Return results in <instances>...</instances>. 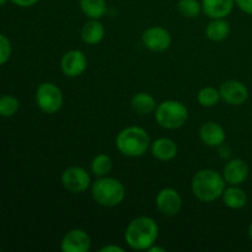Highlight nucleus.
<instances>
[{
    "mask_svg": "<svg viewBox=\"0 0 252 252\" xmlns=\"http://www.w3.org/2000/svg\"><path fill=\"white\" fill-rule=\"evenodd\" d=\"M158 103L154 96L148 93H138L130 100V107L137 115L147 116L155 111Z\"/></svg>",
    "mask_w": 252,
    "mask_h": 252,
    "instance_id": "obj_19",
    "label": "nucleus"
},
{
    "mask_svg": "<svg viewBox=\"0 0 252 252\" xmlns=\"http://www.w3.org/2000/svg\"><path fill=\"white\" fill-rule=\"evenodd\" d=\"M157 208L162 216L175 217L180 213L182 208V197L179 192L171 187H165L160 189L155 198Z\"/></svg>",
    "mask_w": 252,
    "mask_h": 252,
    "instance_id": "obj_8",
    "label": "nucleus"
},
{
    "mask_svg": "<svg viewBox=\"0 0 252 252\" xmlns=\"http://www.w3.org/2000/svg\"><path fill=\"white\" fill-rule=\"evenodd\" d=\"M11 1L20 7H30L36 5L38 0H11Z\"/></svg>",
    "mask_w": 252,
    "mask_h": 252,
    "instance_id": "obj_28",
    "label": "nucleus"
},
{
    "mask_svg": "<svg viewBox=\"0 0 252 252\" xmlns=\"http://www.w3.org/2000/svg\"><path fill=\"white\" fill-rule=\"evenodd\" d=\"M219 93H220L221 100L231 106L243 105L249 98L248 86L235 79H230V80L221 83Z\"/></svg>",
    "mask_w": 252,
    "mask_h": 252,
    "instance_id": "obj_10",
    "label": "nucleus"
},
{
    "mask_svg": "<svg viewBox=\"0 0 252 252\" xmlns=\"http://www.w3.org/2000/svg\"><path fill=\"white\" fill-rule=\"evenodd\" d=\"M150 137L147 130L138 126H129L121 130L116 137V148L128 158H140L150 149Z\"/></svg>",
    "mask_w": 252,
    "mask_h": 252,
    "instance_id": "obj_3",
    "label": "nucleus"
},
{
    "mask_svg": "<svg viewBox=\"0 0 252 252\" xmlns=\"http://www.w3.org/2000/svg\"><path fill=\"white\" fill-rule=\"evenodd\" d=\"M225 187L226 182L223 175L213 169L199 170L192 177V193L198 201L206 202V203L221 198Z\"/></svg>",
    "mask_w": 252,
    "mask_h": 252,
    "instance_id": "obj_2",
    "label": "nucleus"
},
{
    "mask_svg": "<svg viewBox=\"0 0 252 252\" xmlns=\"http://www.w3.org/2000/svg\"><path fill=\"white\" fill-rule=\"evenodd\" d=\"M221 175H223L226 185L240 186L248 180L249 166L243 159H231L225 164Z\"/></svg>",
    "mask_w": 252,
    "mask_h": 252,
    "instance_id": "obj_13",
    "label": "nucleus"
},
{
    "mask_svg": "<svg viewBox=\"0 0 252 252\" xmlns=\"http://www.w3.org/2000/svg\"><path fill=\"white\" fill-rule=\"evenodd\" d=\"M91 196L98 206L112 208L125 201L126 189L122 182L115 177H97L91 184Z\"/></svg>",
    "mask_w": 252,
    "mask_h": 252,
    "instance_id": "obj_4",
    "label": "nucleus"
},
{
    "mask_svg": "<svg viewBox=\"0 0 252 252\" xmlns=\"http://www.w3.org/2000/svg\"><path fill=\"white\" fill-rule=\"evenodd\" d=\"M142 42L152 52H164L171 46V34L165 27L152 26L142 34Z\"/></svg>",
    "mask_w": 252,
    "mask_h": 252,
    "instance_id": "obj_9",
    "label": "nucleus"
},
{
    "mask_svg": "<svg viewBox=\"0 0 252 252\" xmlns=\"http://www.w3.org/2000/svg\"><path fill=\"white\" fill-rule=\"evenodd\" d=\"M91 248V239L83 229H71L61 241L63 252H88Z\"/></svg>",
    "mask_w": 252,
    "mask_h": 252,
    "instance_id": "obj_12",
    "label": "nucleus"
},
{
    "mask_svg": "<svg viewBox=\"0 0 252 252\" xmlns=\"http://www.w3.org/2000/svg\"><path fill=\"white\" fill-rule=\"evenodd\" d=\"M224 206L230 209H241L248 203V194L240 186L229 185L221 194Z\"/></svg>",
    "mask_w": 252,
    "mask_h": 252,
    "instance_id": "obj_17",
    "label": "nucleus"
},
{
    "mask_svg": "<svg viewBox=\"0 0 252 252\" xmlns=\"http://www.w3.org/2000/svg\"><path fill=\"white\" fill-rule=\"evenodd\" d=\"M150 152L160 161H170L177 155V145L170 138H159L150 144Z\"/></svg>",
    "mask_w": 252,
    "mask_h": 252,
    "instance_id": "obj_16",
    "label": "nucleus"
},
{
    "mask_svg": "<svg viewBox=\"0 0 252 252\" xmlns=\"http://www.w3.org/2000/svg\"><path fill=\"white\" fill-rule=\"evenodd\" d=\"M112 166L113 161L107 154H98L91 161L90 169L96 177H103L110 174Z\"/></svg>",
    "mask_w": 252,
    "mask_h": 252,
    "instance_id": "obj_22",
    "label": "nucleus"
},
{
    "mask_svg": "<svg viewBox=\"0 0 252 252\" xmlns=\"http://www.w3.org/2000/svg\"><path fill=\"white\" fill-rule=\"evenodd\" d=\"M79 5L83 14L93 20H100L107 11L106 0H80Z\"/></svg>",
    "mask_w": 252,
    "mask_h": 252,
    "instance_id": "obj_21",
    "label": "nucleus"
},
{
    "mask_svg": "<svg viewBox=\"0 0 252 252\" xmlns=\"http://www.w3.org/2000/svg\"><path fill=\"white\" fill-rule=\"evenodd\" d=\"M147 251L149 252H165L164 248H159V246H155V244L153 246H150Z\"/></svg>",
    "mask_w": 252,
    "mask_h": 252,
    "instance_id": "obj_31",
    "label": "nucleus"
},
{
    "mask_svg": "<svg viewBox=\"0 0 252 252\" xmlns=\"http://www.w3.org/2000/svg\"><path fill=\"white\" fill-rule=\"evenodd\" d=\"M20 103L15 96L4 95L0 97V117L10 118L16 115Z\"/></svg>",
    "mask_w": 252,
    "mask_h": 252,
    "instance_id": "obj_25",
    "label": "nucleus"
},
{
    "mask_svg": "<svg viewBox=\"0 0 252 252\" xmlns=\"http://www.w3.org/2000/svg\"><path fill=\"white\" fill-rule=\"evenodd\" d=\"M177 10L186 19H196L202 12V2L198 0H179Z\"/></svg>",
    "mask_w": 252,
    "mask_h": 252,
    "instance_id": "obj_24",
    "label": "nucleus"
},
{
    "mask_svg": "<svg viewBox=\"0 0 252 252\" xmlns=\"http://www.w3.org/2000/svg\"><path fill=\"white\" fill-rule=\"evenodd\" d=\"M34 98H36V103L39 110L48 115L58 112L63 106L64 101L61 89L56 84L49 83V81L42 83L37 88Z\"/></svg>",
    "mask_w": 252,
    "mask_h": 252,
    "instance_id": "obj_6",
    "label": "nucleus"
},
{
    "mask_svg": "<svg viewBox=\"0 0 252 252\" xmlns=\"http://www.w3.org/2000/svg\"><path fill=\"white\" fill-rule=\"evenodd\" d=\"M218 148H219V154H220V157L223 158V159H228V158L230 157L231 150H230V148L228 147V145H225L223 143V144L219 145Z\"/></svg>",
    "mask_w": 252,
    "mask_h": 252,
    "instance_id": "obj_29",
    "label": "nucleus"
},
{
    "mask_svg": "<svg viewBox=\"0 0 252 252\" xmlns=\"http://www.w3.org/2000/svg\"><path fill=\"white\" fill-rule=\"evenodd\" d=\"M225 130L219 123L207 122L199 129V139L209 148H218L225 142Z\"/></svg>",
    "mask_w": 252,
    "mask_h": 252,
    "instance_id": "obj_14",
    "label": "nucleus"
},
{
    "mask_svg": "<svg viewBox=\"0 0 252 252\" xmlns=\"http://www.w3.org/2000/svg\"><path fill=\"white\" fill-rule=\"evenodd\" d=\"M159 238V226L157 221L147 216L133 219L125 231V240L130 249L137 251H147L154 245Z\"/></svg>",
    "mask_w": 252,
    "mask_h": 252,
    "instance_id": "obj_1",
    "label": "nucleus"
},
{
    "mask_svg": "<svg viewBox=\"0 0 252 252\" xmlns=\"http://www.w3.org/2000/svg\"><path fill=\"white\" fill-rule=\"evenodd\" d=\"M61 68L64 75L68 78H78L85 73L88 68V59L81 51L71 49L62 57Z\"/></svg>",
    "mask_w": 252,
    "mask_h": 252,
    "instance_id": "obj_11",
    "label": "nucleus"
},
{
    "mask_svg": "<svg viewBox=\"0 0 252 252\" xmlns=\"http://www.w3.org/2000/svg\"><path fill=\"white\" fill-rule=\"evenodd\" d=\"M106 33L105 26L101 24L98 20L90 19L85 25L83 26L80 32L81 39L85 42L86 44L90 46H95V44L100 43L103 39Z\"/></svg>",
    "mask_w": 252,
    "mask_h": 252,
    "instance_id": "obj_18",
    "label": "nucleus"
},
{
    "mask_svg": "<svg viewBox=\"0 0 252 252\" xmlns=\"http://www.w3.org/2000/svg\"><path fill=\"white\" fill-rule=\"evenodd\" d=\"M62 185L71 193H81L91 187V177L84 167L70 166L62 174Z\"/></svg>",
    "mask_w": 252,
    "mask_h": 252,
    "instance_id": "obj_7",
    "label": "nucleus"
},
{
    "mask_svg": "<svg viewBox=\"0 0 252 252\" xmlns=\"http://www.w3.org/2000/svg\"><path fill=\"white\" fill-rule=\"evenodd\" d=\"M12 53V47L11 42L9 41L6 36L0 33V65L6 63L10 59Z\"/></svg>",
    "mask_w": 252,
    "mask_h": 252,
    "instance_id": "obj_26",
    "label": "nucleus"
},
{
    "mask_svg": "<svg viewBox=\"0 0 252 252\" xmlns=\"http://www.w3.org/2000/svg\"><path fill=\"white\" fill-rule=\"evenodd\" d=\"M123 251L125 250L117 245H107L100 249V252H123Z\"/></svg>",
    "mask_w": 252,
    "mask_h": 252,
    "instance_id": "obj_30",
    "label": "nucleus"
},
{
    "mask_svg": "<svg viewBox=\"0 0 252 252\" xmlns=\"http://www.w3.org/2000/svg\"><path fill=\"white\" fill-rule=\"evenodd\" d=\"M230 34V25L225 19H212L206 27L207 38L213 42H221Z\"/></svg>",
    "mask_w": 252,
    "mask_h": 252,
    "instance_id": "obj_20",
    "label": "nucleus"
},
{
    "mask_svg": "<svg viewBox=\"0 0 252 252\" xmlns=\"http://www.w3.org/2000/svg\"><path fill=\"white\" fill-rule=\"evenodd\" d=\"M234 6L235 0H202V11L209 19H225Z\"/></svg>",
    "mask_w": 252,
    "mask_h": 252,
    "instance_id": "obj_15",
    "label": "nucleus"
},
{
    "mask_svg": "<svg viewBox=\"0 0 252 252\" xmlns=\"http://www.w3.org/2000/svg\"><path fill=\"white\" fill-rule=\"evenodd\" d=\"M220 98L219 89L213 88V86H206L197 94V101L203 107H214L216 105H218Z\"/></svg>",
    "mask_w": 252,
    "mask_h": 252,
    "instance_id": "obj_23",
    "label": "nucleus"
},
{
    "mask_svg": "<svg viewBox=\"0 0 252 252\" xmlns=\"http://www.w3.org/2000/svg\"><path fill=\"white\" fill-rule=\"evenodd\" d=\"M155 121L165 129H179L186 125L189 120V110L186 105L176 100H166L157 106L154 111Z\"/></svg>",
    "mask_w": 252,
    "mask_h": 252,
    "instance_id": "obj_5",
    "label": "nucleus"
},
{
    "mask_svg": "<svg viewBox=\"0 0 252 252\" xmlns=\"http://www.w3.org/2000/svg\"><path fill=\"white\" fill-rule=\"evenodd\" d=\"M7 2V0H0V7L2 6V5H5Z\"/></svg>",
    "mask_w": 252,
    "mask_h": 252,
    "instance_id": "obj_33",
    "label": "nucleus"
},
{
    "mask_svg": "<svg viewBox=\"0 0 252 252\" xmlns=\"http://www.w3.org/2000/svg\"><path fill=\"white\" fill-rule=\"evenodd\" d=\"M235 5L245 14L252 15V0H235Z\"/></svg>",
    "mask_w": 252,
    "mask_h": 252,
    "instance_id": "obj_27",
    "label": "nucleus"
},
{
    "mask_svg": "<svg viewBox=\"0 0 252 252\" xmlns=\"http://www.w3.org/2000/svg\"><path fill=\"white\" fill-rule=\"evenodd\" d=\"M249 238H250L252 241V221L250 223V226H249Z\"/></svg>",
    "mask_w": 252,
    "mask_h": 252,
    "instance_id": "obj_32",
    "label": "nucleus"
}]
</instances>
